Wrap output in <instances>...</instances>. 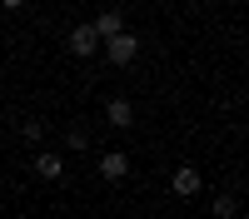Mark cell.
Here are the masks:
<instances>
[{"label": "cell", "instance_id": "cell-4", "mask_svg": "<svg viewBox=\"0 0 249 219\" xmlns=\"http://www.w3.org/2000/svg\"><path fill=\"white\" fill-rule=\"evenodd\" d=\"M105 119H110L115 130H130V125H135V105H130V100H110V105H105Z\"/></svg>", "mask_w": 249, "mask_h": 219}, {"label": "cell", "instance_id": "cell-1", "mask_svg": "<svg viewBox=\"0 0 249 219\" xmlns=\"http://www.w3.org/2000/svg\"><path fill=\"white\" fill-rule=\"evenodd\" d=\"M100 50H105V60H110V65H130V60L140 55V40H135L130 30H115V35H105V40H100Z\"/></svg>", "mask_w": 249, "mask_h": 219}, {"label": "cell", "instance_id": "cell-5", "mask_svg": "<svg viewBox=\"0 0 249 219\" xmlns=\"http://www.w3.org/2000/svg\"><path fill=\"white\" fill-rule=\"evenodd\" d=\"M100 174H105V179H124V174H130V159H124V154H105V159H100Z\"/></svg>", "mask_w": 249, "mask_h": 219}, {"label": "cell", "instance_id": "cell-2", "mask_svg": "<svg viewBox=\"0 0 249 219\" xmlns=\"http://www.w3.org/2000/svg\"><path fill=\"white\" fill-rule=\"evenodd\" d=\"M65 50H70L75 60H90V55L100 50V35H95V25H75V30H70V40H65Z\"/></svg>", "mask_w": 249, "mask_h": 219}, {"label": "cell", "instance_id": "cell-3", "mask_svg": "<svg viewBox=\"0 0 249 219\" xmlns=\"http://www.w3.org/2000/svg\"><path fill=\"white\" fill-rule=\"evenodd\" d=\"M170 189H175L179 199L199 194V169H195V165H179V169H175V179H170Z\"/></svg>", "mask_w": 249, "mask_h": 219}, {"label": "cell", "instance_id": "cell-9", "mask_svg": "<svg viewBox=\"0 0 249 219\" xmlns=\"http://www.w3.org/2000/svg\"><path fill=\"white\" fill-rule=\"evenodd\" d=\"M20 135H25V139H40V135H45V125H40V119H25V130H20Z\"/></svg>", "mask_w": 249, "mask_h": 219}, {"label": "cell", "instance_id": "cell-8", "mask_svg": "<svg viewBox=\"0 0 249 219\" xmlns=\"http://www.w3.org/2000/svg\"><path fill=\"white\" fill-rule=\"evenodd\" d=\"M234 209H239L234 194H219V199H214V219H234Z\"/></svg>", "mask_w": 249, "mask_h": 219}, {"label": "cell", "instance_id": "cell-7", "mask_svg": "<svg viewBox=\"0 0 249 219\" xmlns=\"http://www.w3.org/2000/svg\"><path fill=\"white\" fill-rule=\"evenodd\" d=\"M35 174H40V179H60V174H65L60 154H40V159H35Z\"/></svg>", "mask_w": 249, "mask_h": 219}, {"label": "cell", "instance_id": "cell-10", "mask_svg": "<svg viewBox=\"0 0 249 219\" xmlns=\"http://www.w3.org/2000/svg\"><path fill=\"white\" fill-rule=\"evenodd\" d=\"M0 5H5V10H20V5H25V0H0Z\"/></svg>", "mask_w": 249, "mask_h": 219}, {"label": "cell", "instance_id": "cell-6", "mask_svg": "<svg viewBox=\"0 0 249 219\" xmlns=\"http://www.w3.org/2000/svg\"><path fill=\"white\" fill-rule=\"evenodd\" d=\"M95 25V35L105 40V35H115V30H124V20H120V10H100V20H90Z\"/></svg>", "mask_w": 249, "mask_h": 219}]
</instances>
